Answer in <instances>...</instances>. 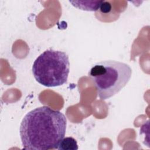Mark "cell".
I'll list each match as a JSON object with an SVG mask.
<instances>
[{
  "instance_id": "cell-1",
  "label": "cell",
  "mask_w": 150,
  "mask_h": 150,
  "mask_svg": "<svg viewBox=\"0 0 150 150\" xmlns=\"http://www.w3.org/2000/svg\"><path fill=\"white\" fill-rule=\"evenodd\" d=\"M66 125L65 115L58 110L47 106L31 110L22 119L19 128L23 149H57L65 135Z\"/></svg>"
},
{
  "instance_id": "cell-2",
  "label": "cell",
  "mask_w": 150,
  "mask_h": 150,
  "mask_svg": "<svg viewBox=\"0 0 150 150\" xmlns=\"http://www.w3.org/2000/svg\"><path fill=\"white\" fill-rule=\"evenodd\" d=\"M132 74L130 66L115 60H104L95 63L88 72L98 96L106 100L118 93L129 81Z\"/></svg>"
},
{
  "instance_id": "cell-3",
  "label": "cell",
  "mask_w": 150,
  "mask_h": 150,
  "mask_svg": "<svg viewBox=\"0 0 150 150\" xmlns=\"http://www.w3.org/2000/svg\"><path fill=\"white\" fill-rule=\"evenodd\" d=\"M69 71V56L66 52L60 50H45L36 59L32 65V73L36 81L47 87L65 84Z\"/></svg>"
},
{
  "instance_id": "cell-4",
  "label": "cell",
  "mask_w": 150,
  "mask_h": 150,
  "mask_svg": "<svg viewBox=\"0 0 150 150\" xmlns=\"http://www.w3.org/2000/svg\"><path fill=\"white\" fill-rule=\"evenodd\" d=\"M78 148L77 141L72 137L63 138L57 147L59 150H77Z\"/></svg>"
},
{
  "instance_id": "cell-5",
  "label": "cell",
  "mask_w": 150,
  "mask_h": 150,
  "mask_svg": "<svg viewBox=\"0 0 150 150\" xmlns=\"http://www.w3.org/2000/svg\"><path fill=\"white\" fill-rule=\"evenodd\" d=\"M100 9L103 13H108L111 10V5L109 4L108 2L103 1L100 5Z\"/></svg>"
}]
</instances>
